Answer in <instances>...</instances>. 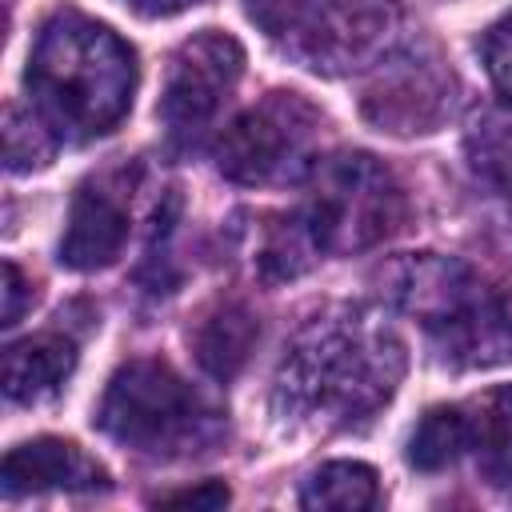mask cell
<instances>
[{
  "label": "cell",
  "instance_id": "6da1fadb",
  "mask_svg": "<svg viewBox=\"0 0 512 512\" xmlns=\"http://www.w3.org/2000/svg\"><path fill=\"white\" fill-rule=\"evenodd\" d=\"M404 376V344L368 308H336L308 320L280 372L276 408L316 428H360L396 392Z\"/></svg>",
  "mask_w": 512,
  "mask_h": 512
},
{
  "label": "cell",
  "instance_id": "5b68a950",
  "mask_svg": "<svg viewBox=\"0 0 512 512\" xmlns=\"http://www.w3.org/2000/svg\"><path fill=\"white\" fill-rule=\"evenodd\" d=\"M288 216L312 256H348L400 228L404 192L376 156L340 152L308 168V196Z\"/></svg>",
  "mask_w": 512,
  "mask_h": 512
},
{
  "label": "cell",
  "instance_id": "30bf717a",
  "mask_svg": "<svg viewBox=\"0 0 512 512\" xmlns=\"http://www.w3.org/2000/svg\"><path fill=\"white\" fill-rule=\"evenodd\" d=\"M0 488L8 500L28 492H96L108 488V472L80 444L40 436L4 456Z\"/></svg>",
  "mask_w": 512,
  "mask_h": 512
},
{
  "label": "cell",
  "instance_id": "52a82bcc",
  "mask_svg": "<svg viewBox=\"0 0 512 512\" xmlns=\"http://www.w3.org/2000/svg\"><path fill=\"white\" fill-rule=\"evenodd\" d=\"M316 108L296 92H268L256 108L240 112L220 136V172L236 184H272L308 172L316 160Z\"/></svg>",
  "mask_w": 512,
  "mask_h": 512
},
{
  "label": "cell",
  "instance_id": "ba28073f",
  "mask_svg": "<svg viewBox=\"0 0 512 512\" xmlns=\"http://www.w3.org/2000/svg\"><path fill=\"white\" fill-rule=\"evenodd\" d=\"M248 16L312 68L356 60L388 24L384 0H248Z\"/></svg>",
  "mask_w": 512,
  "mask_h": 512
},
{
  "label": "cell",
  "instance_id": "ffe728a7",
  "mask_svg": "<svg viewBox=\"0 0 512 512\" xmlns=\"http://www.w3.org/2000/svg\"><path fill=\"white\" fill-rule=\"evenodd\" d=\"M192 4L196 0H132V8L144 12V16H176V12L192 8Z\"/></svg>",
  "mask_w": 512,
  "mask_h": 512
},
{
  "label": "cell",
  "instance_id": "7a4b0ae2",
  "mask_svg": "<svg viewBox=\"0 0 512 512\" xmlns=\"http://www.w3.org/2000/svg\"><path fill=\"white\" fill-rule=\"evenodd\" d=\"M24 80L52 128L72 140H92L128 116L136 56L108 24L80 12H56L36 36Z\"/></svg>",
  "mask_w": 512,
  "mask_h": 512
},
{
  "label": "cell",
  "instance_id": "7c38bea8",
  "mask_svg": "<svg viewBox=\"0 0 512 512\" xmlns=\"http://www.w3.org/2000/svg\"><path fill=\"white\" fill-rule=\"evenodd\" d=\"M256 336H260L256 316H252L240 300H224V304H216V308L204 316V324H200L196 336H192L196 360H200V368L212 372L216 380H232V376L244 368V360L252 356Z\"/></svg>",
  "mask_w": 512,
  "mask_h": 512
},
{
  "label": "cell",
  "instance_id": "5bb4252c",
  "mask_svg": "<svg viewBox=\"0 0 512 512\" xmlns=\"http://www.w3.org/2000/svg\"><path fill=\"white\" fill-rule=\"evenodd\" d=\"M380 500L376 472L360 460H332L312 472V480L300 492L304 508H336V512H360Z\"/></svg>",
  "mask_w": 512,
  "mask_h": 512
},
{
  "label": "cell",
  "instance_id": "ac0fdd59",
  "mask_svg": "<svg viewBox=\"0 0 512 512\" xmlns=\"http://www.w3.org/2000/svg\"><path fill=\"white\" fill-rule=\"evenodd\" d=\"M224 504H228V488L220 480H204L196 488H184V492H172L160 500V508H204V512L224 508Z\"/></svg>",
  "mask_w": 512,
  "mask_h": 512
},
{
  "label": "cell",
  "instance_id": "e0dca14e",
  "mask_svg": "<svg viewBox=\"0 0 512 512\" xmlns=\"http://www.w3.org/2000/svg\"><path fill=\"white\" fill-rule=\"evenodd\" d=\"M480 52H484V64H488L492 84L500 88L504 100H512V12L488 28Z\"/></svg>",
  "mask_w": 512,
  "mask_h": 512
},
{
  "label": "cell",
  "instance_id": "8992f818",
  "mask_svg": "<svg viewBox=\"0 0 512 512\" xmlns=\"http://www.w3.org/2000/svg\"><path fill=\"white\" fill-rule=\"evenodd\" d=\"M240 72H244V48L216 28L196 32L172 52L164 92L156 104V116L172 148L188 152L208 140Z\"/></svg>",
  "mask_w": 512,
  "mask_h": 512
},
{
  "label": "cell",
  "instance_id": "277c9868",
  "mask_svg": "<svg viewBox=\"0 0 512 512\" xmlns=\"http://www.w3.org/2000/svg\"><path fill=\"white\" fill-rule=\"evenodd\" d=\"M100 432L144 456H188L220 440L224 412L164 360H128L96 412Z\"/></svg>",
  "mask_w": 512,
  "mask_h": 512
},
{
  "label": "cell",
  "instance_id": "4fadbf2b",
  "mask_svg": "<svg viewBox=\"0 0 512 512\" xmlns=\"http://www.w3.org/2000/svg\"><path fill=\"white\" fill-rule=\"evenodd\" d=\"M464 416H468V452L476 456L480 472L492 484L512 488V384L492 388L488 396L464 404Z\"/></svg>",
  "mask_w": 512,
  "mask_h": 512
},
{
  "label": "cell",
  "instance_id": "9a60e30c",
  "mask_svg": "<svg viewBox=\"0 0 512 512\" xmlns=\"http://www.w3.org/2000/svg\"><path fill=\"white\" fill-rule=\"evenodd\" d=\"M468 452V416L464 404L428 408L408 440V464L420 472H440Z\"/></svg>",
  "mask_w": 512,
  "mask_h": 512
},
{
  "label": "cell",
  "instance_id": "d6986e66",
  "mask_svg": "<svg viewBox=\"0 0 512 512\" xmlns=\"http://www.w3.org/2000/svg\"><path fill=\"white\" fill-rule=\"evenodd\" d=\"M32 300V288H28V280H24V272L12 264V260H4V328H12L16 320H20V312H24V304Z\"/></svg>",
  "mask_w": 512,
  "mask_h": 512
},
{
  "label": "cell",
  "instance_id": "9c48e42d",
  "mask_svg": "<svg viewBox=\"0 0 512 512\" xmlns=\"http://www.w3.org/2000/svg\"><path fill=\"white\" fill-rule=\"evenodd\" d=\"M128 240V200L108 176H96L76 188L68 208V228L60 240V264L72 272L108 268Z\"/></svg>",
  "mask_w": 512,
  "mask_h": 512
},
{
  "label": "cell",
  "instance_id": "8fae6325",
  "mask_svg": "<svg viewBox=\"0 0 512 512\" xmlns=\"http://www.w3.org/2000/svg\"><path fill=\"white\" fill-rule=\"evenodd\" d=\"M76 368V344L56 332H40L8 344L4 352V392L16 404H36L52 396Z\"/></svg>",
  "mask_w": 512,
  "mask_h": 512
},
{
  "label": "cell",
  "instance_id": "3957f363",
  "mask_svg": "<svg viewBox=\"0 0 512 512\" xmlns=\"http://www.w3.org/2000/svg\"><path fill=\"white\" fill-rule=\"evenodd\" d=\"M392 296L420 320L444 364L496 368L512 360V284L456 256L424 252L392 272Z\"/></svg>",
  "mask_w": 512,
  "mask_h": 512
},
{
  "label": "cell",
  "instance_id": "2e32d148",
  "mask_svg": "<svg viewBox=\"0 0 512 512\" xmlns=\"http://www.w3.org/2000/svg\"><path fill=\"white\" fill-rule=\"evenodd\" d=\"M52 148H56L52 132L32 112H24L20 104H8V112H4V160H8V172H32V168L48 164Z\"/></svg>",
  "mask_w": 512,
  "mask_h": 512
}]
</instances>
